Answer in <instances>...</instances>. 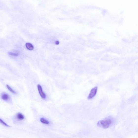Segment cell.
Instances as JSON below:
<instances>
[{
    "label": "cell",
    "mask_w": 138,
    "mask_h": 138,
    "mask_svg": "<svg viewBox=\"0 0 138 138\" xmlns=\"http://www.w3.org/2000/svg\"><path fill=\"white\" fill-rule=\"evenodd\" d=\"M3 100L5 101H7L9 100L10 96L7 94L4 93L1 96Z\"/></svg>",
    "instance_id": "cell-5"
},
{
    "label": "cell",
    "mask_w": 138,
    "mask_h": 138,
    "mask_svg": "<svg viewBox=\"0 0 138 138\" xmlns=\"http://www.w3.org/2000/svg\"><path fill=\"white\" fill-rule=\"evenodd\" d=\"M113 122V120L112 118H107L99 121L97 123V125L99 127L106 129L109 127L112 124Z\"/></svg>",
    "instance_id": "cell-1"
},
{
    "label": "cell",
    "mask_w": 138,
    "mask_h": 138,
    "mask_svg": "<svg viewBox=\"0 0 138 138\" xmlns=\"http://www.w3.org/2000/svg\"><path fill=\"white\" fill-rule=\"evenodd\" d=\"M0 122H1L2 123V124L6 126V127H9V126L5 122H4L3 120H2L1 119H0Z\"/></svg>",
    "instance_id": "cell-9"
},
{
    "label": "cell",
    "mask_w": 138,
    "mask_h": 138,
    "mask_svg": "<svg viewBox=\"0 0 138 138\" xmlns=\"http://www.w3.org/2000/svg\"><path fill=\"white\" fill-rule=\"evenodd\" d=\"M6 86L8 90H9L11 92L14 94H16V92L15 91H14L13 89H12L9 85L7 84L6 85Z\"/></svg>",
    "instance_id": "cell-8"
},
{
    "label": "cell",
    "mask_w": 138,
    "mask_h": 138,
    "mask_svg": "<svg viewBox=\"0 0 138 138\" xmlns=\"http://www.w3.org/2000/svg\"><path fill=\"white\" fill-rule=\"evenodd\" d=\"M37 89L41 97L43 99H45L46 97V95L45 93L43 92L42 88L40 85H38Z\"/></svg>",
    "instance_id": "cell-3"
},
{
    "label": "cell",
    "mask_w": 138,
    "mask_h": 138,
    "mask_svg": "<svg viewBox=\"0 0 138 138\" xmlns=\"http://www.w3.org/2000/svg\"><path fill=\"white\" fill-rule=\"evenodd\" d=\"M25 118V116L22 113H19L17 114L16 116V119L18 121H23Z\"/></svg>",
    "instance_id": "cell-4"
},
{
    "label": "cell",
    "mask_w": 138,
    "mask_h": 138,
    "mask_svg": "<svg viewBox=\"0 0 138 138\" xmlns=\"http://www.w3.org/2000/svg\"><path fill=\"white\" fill-rule=\"evenodd\" d=\"M9 54L11 56H12L14 57L18 55L17 54L14 53H10Z\"/></svg>",
    "instance_id": "cell-10"
},
{
    "label": "cell",
    "mask_w": 138,
    "mask_h": 138,
    "mask_svg": "<svg viewBox=\"0 0 138 138\" xmlns=\"http://www.w3.org/2000/svg\"><path fill=\"white\" fill-rule=\"evenodd\" d=\"M98 87H96L93 88L91 90L89 94L88 97V98L89 99H91L93 98L96 95L97 92Z\"/></svg>",
    "instance_id": "cell-2"
},
{
    "label": "cell",
    "mask_w": 138,
    "mask_h": 138,
    "mask_svg": "<svg viewBox=\"0 0 138 138\" xmlns=\"http://www.w3.org/2000/svg\"><path fill=\"white\" fill-rule=\"evenodd\" d=\"M40 121L42 124L46 125H48L50 122L48 120L44 118H42L40 119Z\"/></svg>",
    "instance_id": "cell-6"
},
{
    "label": "cell",
    "mask_w": 138,
    "mask_h": 138,
    "mask_svg": "<svg viewBox=\"0 0 138 138\" xmlns=\"http://www.w3.org/2000/svg\"><path fill=\"white\" fill-rule=\"evenodd\" d=\"M26 48L32 51L34 48V47L31 44L27 43L26 44Z\"/></svg>",
    "instance_id": "cell-7"
}]
</instances>
